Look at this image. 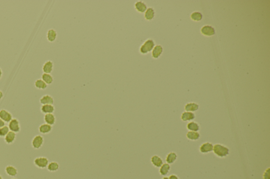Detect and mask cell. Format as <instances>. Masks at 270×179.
Segmentation results:
<instances>
[{
	"label": "cell",
	"instance_id": "cell-1",
	"mask_svg": "<svg viewBox=\"0 0 270 179\" xmlns=\"http://www.w3.org/2000/svg\"><path fill=\"white\" fill-rule=\"evenodd\" d=\"M213 151L215 155L220 158L225 157L229 154V149L227 147L220 144H216L214 145Z\"/></svg>",
	"mask_w": 270,
	"mask_h": 179
},
{
	"label": "cell",
	"instance_id": "cell-2",
	"mask_svg": "<svg viewBox=\"0 0 270 179\" xmlns=\"http://www.w3.org/2000/svg\"><path fill=\"white\" fill-rule=\"evenodd\" d=\"M155 47V42L151 39H148L139 47V51L142 55H146L151 51Z\"/></svg>",
	"mask_w": 270,
	"mask_h": 179
},
{
	"label": "cell",
	"instance_id": "cell-3",
	"mask_svg": "<svg viewBox=\"0 0 270 179\" xmlns=\"http://www.w3.org/2000/svg\"><path fill=\"white\" fill-rule=\"evenodd\" d=\"M34 163L35 165V166H37L39 168H46L49 164V160H48V158L44 157H38L35 159Z\"/></svg>",
	"mask_w": 270,
	"mask_h": 179
},
{
	"label": "cell",
	"instance_id": "cell-4",
	"mask_svg": "<svg viewBox=\"0 0 270 179\" xmlns=\"http://www.w3.org/2000/svg\"><path fill=\"white\" fill-rule=\"evenodd\" d=\"M9 128L10 131L15 132V134L20 132L21 130V127L19 120L17 119L13 118L9 122Z\"/></svg>",
	"mask_w": 270,
	"mask_h": 179
},
{
	"label": "cell",
	"instance_id": "cell-5",
	"mask_svg": "<svg viewBox=\"0 0 270 179\" xmlns=\"http://www.w3.org/2000/svg\"><path fill=\"white\" fill-rule=\"evenodd\" d=\"M44 138L40 135H37L34 137L32 141V145L35 149H39L43 145Z\"/></svg>",
	"mask_w": 270,
	"mask_h": 179
},
{
	"label": "cell",
	"instance_id": "cell-6",
	"mask_svg": "<svg viewBox=\"0 0 270 179\" xmlns=\"http://www.w3.org/2000/svg\"><path fill=\"white\" fill-rule=\"evenodd\" d=\"M134 8L137 12L144 13L147 10V6L146 4L142 1H138L135 3Z\"/></svg>",
	"mask_w": 270,
	"mask_h": 179
},
{
	"label": "cell",
	"instance_id": "cell-7",
	"mask_svg": "<svg viewBox=\"0 0 270 179\" xmlns=\"http://www.w3.org/2000/svg\"><path fill=\"white\" fill-rule=\"evenodd\" d=\"M213 147L214 145L212 143H204L199 147V151L202 154H208L213 150Z\"/></svg>",
	"mask_w": 270,
	"mask_h": 179
},
{
	"label": "cell",
	"instance_id": "cell-8",
	"mask_svg": "<svg viewBox=\"0 0 270 179\" xmlns=\"http://www.w3.org/2000/svg\"><path fill=\"white\" fill-rule=\"evenodd\" d=\"M0 119L5 122H9L13 119V116L9 111L5 109H2L0 110Z\"/></svg>",
	"mask_w": 270,
	"mask_h": 179
},
{
	"label": "cell",
	"instance_id": "cell-9",
	"mask_svg": "<svg viewBox=\"0 0 270 179\" xmlns=\"http://www.w3.org/2000/svg\"><path fill=\"white\" fill-rule=\"evenodd\" d=\"M53 62L51 60H48L43 64L42 70L43 73L46 74H51L53 70Z\"/></svg>",
	"mask_w": 270,
	"mask_h": 179
},
{
	"label": "cell",
	"instance_id": "cell-10",
	"mask_svg": "<svg viewBox=\"0 0 270 179\" xmlns=\"http://www.w3.org/2000/svg\"><path fill=\"white\" fill-rule=\"evenodd\" d=\"M44 120L46 124L50 126H53L56 122V118L53 113L46 114L44 117Z\"/></svg>",
	"mask_w": 270,
	"mask_h": 179
},
{
	"label": "cell",
	"instance_id": "cell-11",
	"mask_svg": "<svg viewBox=\"0 0 270 179\" xmlns=\"http://www.w3.org/2000/svg\"><path fill=\"white\" fill-rule=\"evenodd\" d=\"M41 111L45 115L48 113H53L55 111V107L53 104H44L41 106Z\"/></svg>",
	"mask_w": 270,
	"mask_h": 179
},
{
	"label": "cell",
	"instance_id": "cell-12",
	"mask_svg": "<svg viewBox=\"0 0 270 179\" xmlns=\"http://www.w3.org/2000/svg\"><path fill=\"white\" fill-rule=\"evenodd\" d=\"M54 99L52 96L46 95L41 97L40 99V102L42 105L44 104H54Z\"/></svg>",
	"mask_w": 270,
	"mask_h": 179
},
{
	"label": "cell",
	"instance_id": "cell-13",
	"mask_svg": "<svg viewBox=\"0 0 270 179\" xmlns=\"http://www.w3.org/2000/svg\"><path fill=\"white\" fill-rule=\"evenodd\" d=\"M150 161L153 166L156 168H160L163 164V161L160 157L157 155L153 156L150 159Z\"/></svg>",
	"mask_w": 270,
	"mask_h": 179
},
{
	"label": "cell",
	"instance_id": "cell-14",
	"mask_svg": "<svg viewBox=\"0 0 270 179\" xmlns=\"http://www.w3.org/2000/svg\"><path fill=\"white\" fill-rule=\"evenodd\" d=\"M57 36H58L57 32L54 29H50L48 31L47 34V40L49 42H51V43L54 42V41L56 40Z\"/></svg>",
	"mask_w": 270,
	"mask_h": 179
},
{
	"label": "cell",
	"instance_id": "cell-15",
	"mask_svg": "<svg viewBox=\"0 0 270 179\" xmlns=\"http://www.w3.org/2000/svg\"><path fill=\"white\" fill-rule=\"evenodd\" d=\"M52 130V126L47 124L41 125L39 127V132L43 134H48L51 132Z\"/></svg>",
	"mask_w": 270,
	"mask_h": 179
},
{
	"label": "cell",
	"instance_id": "cell-16",
	"mask_svg": "<svg viewBox=\"0 0 270 179\" xmlns=\"http://www.w3.org/2000/svg\"><path fill=\"white\" fill-rule=\"evenodd\" d=\"M201 32L206 36H212L215 34V30L212 26H205L202 28Z\"/></svg>",
	"mask_w": 270,
	"mask_h": 179
},
{
	"label": "cell",
	"instance_id": "cell-17",
	"mask_svg": "<svg viewBox=\"0 0 270 179\" xmlns=\"http://www.w3.org/2000/svg\"><path fill=\"white\" fill-rule=\"evenodd\" d=\"M155 10L152 7L147 8V10L144 13V17L147 21H151L155 16Z\"/></svg>",
	"mask_w": 270,
	"mask_h": 179
},
{
	"label": "cell",
	"instance_id": "cell-18",
	"mask_svg": "<svg viewBox=\"0 0 270 179\" xmlns=\"http://www.w3.org/2000/svg\"><path fill=\"white\" fill-rule=\"evenodd\" d=\"M162 47L160 45H156L152 50V57L153 58H158L162 53Z\"/></svg>",
	"mask_w": 270,
	"mask_h": 179
},
{
	"label": "cell",
	"instance_id": "cell-19",
	"mask_svg": "<svg viewBox=\"0 0 270 179\" xmlns=\"http://www.w3.org/2000/svg\"><path fill=\"white\" fill-rule=\"evenodd\" d=\"M16 139V134L15 132L10 131L9 133L5 136V142L8 144H11L14 142Z\"/></svg>",
	"mask_w": 270,
	"mask_h": 179
},
{
	"label": "cell",
	"instance_id": "cell-20",
	"mask_svg": "<svg viewBox=\"0 0 270 179\" xmlns=\"http://www.w3.org/2000/svg\"><path fill=\"white\" fill-rule=\"evenodd\" d=\"M195 118L194 113H192L191 112H184L182 113V120L184 122H186V121H190L194 119Z\"/></svg>",
	"mask_w": 270,
	"mask_h": 179
},
{
	"label": "cell",
	"instance_id": "cell-21",
	"mask_svg": "<svg viewBox=\"0 0 270 179\" xmlns=\"http://www.w3.org/2000/svg\"><path fill=\"white\" fill-rule=\"evenodd\" d=\"M5 172L10 177H15L17 174V170L14 166H8L5 168Z\"/></svg>",
	"mask_w": 270,
	"mask_h": 179
},
{
	"label": "cell",
	"instance_id": "cell-22",
	"mask_svg": "<svg viewBox=\"0 0 270 179\" xmlns=\"http://www.w3.org/2000/svg\"><path fill=\"white\" fill-rule=\"evenodd\" d=\"M41 78L43 81L46 83L47 85H51L53 81V77H52V75L50 74L43 73L41 76Z\"/></svg>",
	"mask_w": 270,
	"mask_h": 179
},
{
	"label": "cell",
	"instance_id": "cell-23",
	"mask_svg": "<svg viewBox=\"0 0 270 179\" xmlns=\"http://www.w3.org/2000/svg\"><path fill=\"white\" fill-rule=\"evenodd\" d=\"M187 128L190 131H195L197 132L200 129V127L199 124L196 122H190L187 125Z\"/></svg>",
	"mask_w": 270,
	"mask_h": 179
},
{
	"label": "cell",
	"instance_id": "cell-24",
	"mask_svg": "<svg viewBox=\"0 0 270 179\" xmlns=\"http://www.w3.org/2000/svg\"><path fill=\"white\" fill-rule=\"evenodd\" d=\"M59 167H60V166L58 162L53 161V162L49 163L47 168L48 170L50 172H56L59 169Z\"/></svg>",
	"mask_w": 270,
	"mask_h": 179
},
{
	"label": "cell",
	"instance_id": "cell-25",
	"mask_svg": "<svg viewBox=\"0 0 270 179\" xmlns=\"http://www.w3.org/2000/svg\"><path fill=\"white\" fill-rule=\"evenodd\" d=\"M186 137L190 140H197L200 138V134L198 132L188 131L186 134Z\"/></svg>",
	"mask_w": 270,
	"mask_h": 179
},
{
	"label": "cell",
	"instance_id": "cell-26",
	"mask_svg": "<svg viewBox=\"0 0 270 179\" xmlns=\"http://www.w3.org/2000/svg\"><path fill=\"white\" fill-rule=\"evenodd\" d=\"M35 87L39 90H44L47 88V85L42 79H37L35 81Z\"/></svg>",
	"mask_w": 270,
	"mask_h": 179
},
{
	"label": "cell",
	"instance_id": "cell-27",
	"mask_svg": "<svg viewBox=\"0 0 270 179\" xmlns=\"http://www.w3.org/2000/svg\"><path fill=\"white\" fill-rule=\"evenodd\" d=\"M170 169H171V166L168 163H165V164H162V166H160V169H159V173H160V175L163 176L166 175L170 170Z\"/></svg>",
	"mask_w": 270,
	"mask_h": 179
},
{
	"label": "cell",
	"instance_id": "cell-28",
	"mask_svg": "<svg viewBox=\"0 0 270 179\" xmlns=\"http://www.w3.org/2000/svg\"><path fill=\"white\" fill-rule=\"evenodd\" d=\"M199 108V104H196V103H188L185 107V109L186 111L190 112L196 111Z\"/></svg>",
	"mask_w": 270,
	"mask_h": 179
},
{
	"label": "cell",
	"instance_id": "cell-29",
	"mask_svg": "<svg viewBox=\"0 0 270 179\" xmlns=\"http://www.w3.org/2000/svg\"><path fill=\"white\" fill-rule=\"evenodd\" d=\"M177 156L176 153L174 152H171V153L168 154L166 157V162L168 164H171L175 162L177 159Z\"/></svg>",
	"mask_w": 270,
	"mask_h": 179
},
{
	"label": "cell",
	"instance_id": "cell-30",
	"mask_svg": "<svg viewBox=\"0 0 270 179\" xmlns=\"http://www.w3.org/2000/svg\"><path fill=\"white\" fill-rule=\"evenodd\" d=\"M10 131L9 127L5 126L0 128V137H5Z\"/></svg>",
	"mask_w": 270,
	"mask_h": 179
},
{
	"label": "cell",
	"instance_id": "cell-31",
	"mask_svg": "<svg viewBox=\"0 0 270 179\" xmlns=\"http://www.w3.org/2000/svg\"><path fill=\"white\" fill-rule=\"evenodd\" d=\"M191 18L193 20L196 21H199L202 19V14L199 12H194L191 15Z\"/></svg>",
	"mask_w": 270,
	"mask_h": 179
},
{
	"label": "cell",
	"instance_id": "cell-32",
	"mask_svg": "<svg viewBox=\"0 0 270 179\" xmlns=\"http://www.w3.org/2000/svg\"><path fill=\"white\" fill-rule=\"evenodd\" d=\"M263 178L264 179H270V168H268L263 175Z\"/></svg>",
	"mask_w": 270,
	"mask_h": 179
},
{
	"label": "cell",
	"instance_id": "cell-33",
	"mask_svg": "<svg viewBox=\"0 0 270 179\" xmlns=\"http://www.w3.org/2000/svg\"><path fill=\"white\" fill-rule=\"evenodd\" d=\"M5 126V122L3 121L2 120L0 119V128L2 127L3 126Z\"/></svg>",
	"mask_w": 270,
	"mask_h": 179
},
{
	"label": "cell",
	"instance_id": "cell-34",
	"mask_svg": "<svg viewBox=\"0 0 270 179\" xmlns=\"http://www.w3.org/2000/svg\"><path fill=\"white\" fill-rule=\"evenodd\" d=\"M169 179H179L175 175H171V176L169 178Z\"/></svg>",
	"mask_w": 270,
	"mask_h": 179
},
{
	"label": "cell",
	"instance_id": "cell-35",
	"mask_svg": "<svg viewBox=\"0 0 270 179\" xmlns=\"http://www.w3.org/2000/svg\"><path fill=\"white\" fill-rule=\"evenodd\" d=\"M3 93L2 91L0 90V99H1L3 98Z\"/></svg>",
	"mask_w": 270,
	"mask_h": 179
},
{
	"label": "cell",
	"instance_id": "cell-36",
	"mask_svg": "<svg viewBox=\"0 0 270 179\" xmlns=\"http://www.w3.org/2000/svg\"><path fill=\"white\" fill-rule=\"evenodd\" d=\"M2 70L0 68V79L1 78V77L2 76Z\"/></svg>",
	"mask_w": 270,
	"mask_h": 179
},
{
	"label": "cell",
	"instance_id": "cell-37",
	"mask_svg": "<svg viewBox=\"0 0 270 179\" xmlns=\"http://www.w3.org/2000/svg\"><path fill=\"white\" fill-rule=\"evenodd\" d=\"M162 179H169V178L168 177H164L162 178Z\"/></svg>",
	"mask_w": 270,
	"mask_h": 179
},
{
	"label": "cell",
	"instance_id": "cell-38",
	"mask_svg": "<svg viewBox=\"0 0 270 179\" xmlns=\"http://www.w3.org/2000/svg\"><path fill=\"white\" fill-rule=\"evenodd\" d=\"M0 179H3L2 177L0 175Z\"/></svg>",
	"mask_w": 270,
	"mask_h": 179
},
{
	"label": "cell",
	"instance_id": "cell-39",
	"mask_svg": "<svg viewBox=\"0 0 270 179\" xmlns=\"http://www.w3.org/2000/svg\"></svg>",
	"mask_w": 270,
	"mask_h": 179
}]
</instances>
